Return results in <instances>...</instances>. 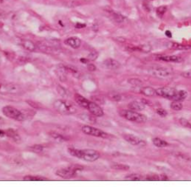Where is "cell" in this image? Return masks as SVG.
<instances>
[{
    "mask_svg": "<svg viewBox=\"0 0 191 187\" xmlns=\"http://www.w3.org/2000/svg\"><path fill=\"white\" fill-rule=\"evenodd\" d=\"M68 153L71 156L87 162H95L100 157V154L93 149H78L69 148Z\"/></svg>",
    "mask_w": 191,
    "mask_h": 187,
    "instance_id": "6da1fadb",
    "label": "cell"
},
{
    "mask_svg": "<svg viewBox=\"0 0 191 187\" xmlns=\"http://www.w3.org/2000/svg\"><path fill=\"white\" fill-rule=\"evenodd\" d=\"M54 108L63 115H72L77 112L75 106L72 102L64 99H57L53 104Z\"/></svg>",
    "mask_w": 191,
    "mask_h": 187,
    "instance_id": "7a4b0ae2",
    "label": "cell"
},
{
    "mask_svg": "<svg viewBox=\"0 0 191 187\" xmlns=\"http://www.w3.org/2000/svg\"><path fill=\"white\" fill-rule=\"evenodd\" d=\"M82 170H83V166L75 165V166L58 168L55 171V174L64 179H70V178H74L77 174V173Z\"/></svg>",
    "mask_w": 191,
    "mask_h": 187,
    "instance_id": "3957f363",
    "label": "cell"
},
{
    "mask_svg": "<svg viewBox=\"0 0 191 187\" xmlns=\"http://www.w3.org/2000/svg\"><path fill=\"white\" fill-rule=\"evenodd\" d=\"M121 116L128 121L138 123H143L146 122L147 118L145 115L139 113L137 111L131 110H123L119 112Z\"/></svg>",
    "mask_w": 191,
    "mask_h": 187,
    "instance_id": "277c9868",
    "label": "cell"
},
{
    "mask_svg": "<svg viewBox=\"0 0 191 187\" xmlns=\"http://www.w3.org/2000/svg\"><path fill=\"white\" fill-rule=\"evenodd\" d=\"M2 113L4 114L6 117L12 119L13 120L21 122V121H24L25 119H26L24 114H23L21 111L17 110V109L12 107V106L9 105L5 106V107H3L2 109Z\"/></svg>",
    "mask_w": 191,
    "mask_h": 187,
    "instance_id": "5b68a950",
    "label": "cell"
},
{
    "mask_svg": "<svg viewBox=\"0 0 191 187\" xmlns=\"http://www.w3.org/2000/svg\"><path fill=\"white\" fill-rule=\"evenodd\" d=\"M20 87L17 84L8 83L0 81V94L8 95V94H18L20 92Z\"/></svg>",
    "mask_w": 191,
    "mask_h": 187,
    "instance_id": "8992f818",
    "label": "cell"
},
{
    "mask_svg": "<svg viewBox=\"0 0 191 187\" xmlns=\"http://www.w3.org/2000/svg\"><path fill=\"white\" fill-rule=\"evenodd\" d=\"M82 131L84 134L87 135L96 136V137L102 138V139H107L109 137V135L102 130L96 128L92 127L90 125H84L82 127Z\"/></svg>",
    "mask_w": 191,
    "mask_h": 187,
    "instance_id": "52a82bcc",
    "label": "cell"
},
{
    "mask_svg": "<svg viewBox=\"0 0 191 187\" xmlns=\"http://www.w3.org/2000/svg\"><path fill=\"white\" fill-rule=\"evenodd\" d=\"M149 72L153 76L159 77V78H167V77H170L172 74L171 71L167 68L158 67V66L151 67L149 70Z\"/></svg>",
    "mask_w": 191,
    "mask_h": 187,
    "instance_id": "ba28073f",
    "label": "cell"
},
{
    "mask_svg": "<svg viewBox=\"0 0 191 187\" xmlns=\"http://www.w3.org/2000/svg\"><path fill=\"white\" fill-rule=\"evenodd\" d=\"M156 91V95L158 96L165 98V99H170L172 100L174 95H175L177 91L175 90V89L172 88V87H160L155 90Z\"/></svg>",
    "mask_w": 191,
    "mask_h": 187,
    "instance_id": "9c48e42d",
    "label": "cell"
},
{
    "mask_svg": "<svg viewBox=\"0 0 191 187\" xmlns=\"http://www.w3.org/2000/svg\"><path fill=\"white\" fill-rule=\"evenodd\" d=\"M123 138L125 139V140L133 146H139L140 147L146 146V142L142 140L138 136L133 135V134H125L123 136Z\"/></svg>",
    "mask_w": 191,
    "mask_h": 187,
    "instance_id": "30bf717a",
    "label": "cell"
},
{
    "mask_svg": "<svg viewBox=\"0 0 191 187\" xmlns=\"http://www.w3.org/2000/svg\"><path fill=\"white\" fill-rule=\"evenodd\" d=\"M87 109L92 115L97 116V117H101V116H104V111L101 108L100 106L98 105L95 102H90Z\"/></svg>",
    "mask_w": 191,
    "mask_h": 187,
    "instance_id": "8fae6325",
    "label": "cell"
},
{
    "mask_svg": "<svg viewBox=\"0 0 191 187\" xmlns=\"http://www.w3.org/2000/svg\"><path fill=\"white\" fill-rule=\"evenodd\" d=\"M64 43L72 49H79L82 44V40L76 37H71L64 40Z\"/></svg>",
    "mask_w": 191,
    "mask_h": 187,
    "instance_id": "7c38bea8",
    "label": "cell"
},
{
    "mask_svg": "<svg viewBox=\"0 0 191 187\" xmlns=\"http://www.w3.org/2000/svg\"><path fill=\"white\" fill-rule=\"evenodd\" d=\"M102 64L104 66L105 68L108 69V70H116V69L119 68V67H120V63L117 60L112 58H108L105 60L103 61Z\"/></svg>",
    "mask_w": 191,
    "mask_h": 187,
    "instance_id": "4fadbf2b",
    "label": "cell"
},
{
    "mask_svg": "<svg viewBox=\"0 0 191 187\" xmlns=\"http://www.w3.org/2000/svg\"><path fill=\"white\" fill-rule=\"evenodd\" d=\"M156 58L159 60H163L166 62H173L178 63L182 60V58L176 55H157Z\"/></svg>",
    "mask_w": 191,
    "mask_h": 187,
    "instance_id": "5bb4252c",
    "label": "cell"
},
{
    "mask_svg": "<svg viewBox=\"0 0 191 187\" xmlns=\"http://www.w3.org/2000/svg\"><path fill=\"white\" fill-rule=\"evenodd\" d=\"M20 45H21L23 49H25L27 51L29 52H35L37 50V48H38V46H37L33 42L28 40H21V41H20Z\"/></svg>",
    "mask_w": 191,
    "mask_h": 187,
    "instance_id": "9a60e30c",
    "label": "cell"
},
{
    "mask_svg": "<svg viewBox=\"0 0 191 187\" xmlns=\"http://www.w3.org/2000/svg\"><path fill=\"white\" fill-rule=\"evenodd\" d=\"M141 101V100H140ZM128 108L131 110L134 111H141L143 110L146 107V104L143 103V102H139V101H134V102H131V103L128 104Z\"/></svg>",
    "mask_w": 191,
    "mask_h": 187,
    "instance_id": "2e32d148",
    "label": "cell"
},
{
    "mask_svg": "<svg viewBox=\"0 0 191 187\" xmlns=\"http://www.w3.org/2000/svg\"><path fill=\"white\" fill-rule=\"evenodd\" d=\"M68 71L67 70V67L65 65H58L57 68V74L58 75L59 79L61 81L64 82L67 80V74Z\"/></svg>",
    "mask_w": 191,
    "mask_h": 187,
    "instance_id": "e0dca14e",
    "label": "cell"
},
{
    "mask_svg": "<svg viewBox=\"0 0 191 187\" xmlns=\"http://www.w3.org/2000/svg\"><path fill=\"white\" fill-rule=\"evenodd\" d=\"M6 136H8V137L11 138L13 141H14L15 142L19 143L21 141V137L19 135L17 132L15 130H13L12 128H9L6 131Z\"/></svg>",
    "mask_w": 191,
    "mask_h": 187,
    "instance_id": "ac0fdd59",
    "label": "cell"
},
{
    "mask_svg": "<svg viewBox=\"0 0 191 187\" xmlns=\"http://www.w3.org/2000/svg\"><path fill=\"white\" fill-rule=\"evenodd\" d=\"M74 99H75V102H76V103L79 104L80 107H83V108L87 109V106H88V104L90 102L89 100H87L86 98L82 96V95H79V94H75Z\"/></svg>",
    "mask_w": 191,
    "mask_h": 187,
    "instance_id": "d6986e66",
    "label": "cell"
},
{
    "mask_svg": "<svg viewBox=\"0 0 191 187\" xmlns=\"http://www.w3.org/2000/svg\"><path fill=\"white\" fill-rule=\"evenodd\" d=\"M49 134H50V136H51L52 139H55V140L57 142L61 143V142H66V141L68 140V139H67L66 136L61 135V134H59V133L55 132V131H52V132H50Z\"/></svg>",
    "mask_w": 191,
    "mask_h": 187,
    "instance_id": "ffe728a7",
    "label": "cell"
},
{
    "mask_svg": "<svg viewBox=\"0 0 191 187\" xmlns=\"http://www.w3.org/2000/svg\"><path fill=\"white\" fill-rule=\"evenodd\" d=\"M167 46L169 49H176V50H184L190 48L188 45H184L182 44H179L177 43H173V42H169L167 43Z\"/></svg>",
    "mask_w": 191,
    "mask_h": 187,
    "instance_id": "44dd1931",
    "label": "cell"
},
{
    "mask_svg": "<svg viewBox=\"0 0 191 187\" xmlns=\"http://www.w3.org/2000/svg\"><path fill=\"white\" fill-rule=\"evenodd\" d=\"M187 91H185L184 90H179V91H177L175 95H174L172 100L178 101V102H182V101L185 100L186 98H187Z\"/></svg>",
    "mask_w": 191,
    "mask_h": 187,
    "instance_id": "7402d4cb",
    "label": "cell"
},
{
    "mask_svg": "<svg viewBox=\"0 0 191 187\" xmlns=\"http://www.w3.org/2000/svg\"><path fill=\"white\" fill-rule=\"evenodd\" d=\"M142 94H143L146 96H154L156 95V91L154 88L151 87H144L140 90Z\"/></svg>",
    "mask_w": 191,
    "mask_h": 187,
    "instance_id": "603a6c76",
    "label": "cell"
},
{
    "mask_svg": "<svg viewBox=\"0 0 191 187\" xmlns=\"http://www.w3.org/2000/svg\"><path fill=\"white\" fill-rule=\"evenodd\" d=\"M131 49L133 50V51H140L144 52V53H149V52L152 51V46L149 44H143L140 45L139 46L132 47Z\"/></svg>",
    "mask_w": 191,
    "mask_h": 187,
    "instance_id": "cb8c5ba5",
    "label": "cell"
},
{
    "mask_svg": "<svg viewBox=\"0 0 191 187\" xmlns=\"http://www.w3.org/2000/svg\"><path fill=\"white\" fill-rule=\"evenodd\" d=\"M152 142L154 146H155L156 147L158 148H164L168 146V142H166V141L163 140V139H160V138H154L152 139Z\"/></svg>",
    "mask_w": 191,
    "mask_h": 187,
    "instance_id": "d4e9b609",
    "label": "cell"
},
{
    "mask_svg": "<svg viewBox=\"0 0 191 187\" xmlns=\"http://www.w3.org/2000/svg\"><path fill=\"white\" fill-rule=\"evenodd\" d=\"M47 178H43L40 176H32V175H27L23 178V181H46Z\"/></svg>",
    "mask_w": 191,
    "mask_h": 187,
    "instance_id": "484cf974",
    "label": "cell"
},
{
    "mask_svg": "<svg viewBox=\"0 0 191 187\" xmlns=\"http://www.w3.org/2000/svg\"><path fill=\"white\" fill-rule=\"evenodd\" d=\"M111 16L114 21L117 23H122L126 20V17L124 16L117 12H111Z\"/></svg>",
    "mask_w": 191,
    "mask_h": 187,
    "instance_id": "4316f807",
    "label": "cell"
},
{
    "mask_svg": "<svg viewBox=\"0 0 191 187\" xmlns=\"http://www.w3.org/2000/svg\"><path fill=\"white\" fill-rule=\"evenodd\" d=\"M125 179L127 180V181H142L143 180V177L142 175L138 174H128L127 176H126Z\"/></svg>",
    "mask_w": 191,
    "mask_h": 187,
    "instance_id": "83f0119b",
    "label": "cell"
},
{
    "mask_svg": "<svg viewBox=\"0 0 191 187\" xmlns=\"http://www.w3.org/2000/svg\"><path fill=\"white\" fill-rule=\"evenodd\" d=\"M170 107L174 110H181L182 108H183V104L181 102H178V101H173L171 104H170Z\"/></svg>",
    "mask_w": 191,
    "mask_h": 187,
    "instance_id": "f1b7e54d",
    "label": "cell"
},
{
    "mask_svg": "<svg viewBox=\"0 0 191 187\" xmlns=\"http://www.w3.org/2000/svg\"><path fill=\"white\" fill-rule=\"evenodd\" d=\"M57 91L59 93V95H61L63 97L69 96L68 95L70 94V92H69V91L67 90V89L64 88V87H62V86H61V85L57 86Z\"/></svg>",
    "mask_w": 191,
    "mask_h": 187,
    "instance_id": "f546056e",
    "label": "cell"
},
{
    "mask_svg": "<svg viewBox=\"0 0 191 187\" xmlns=\"http://www.w3.org/2000/svg\"><path fill=\"white\" fill-rule=\"evenodd\" d=\"M128 84H131V86H133V87H140V86L143 84V82H142L141 81L139 80V79H138V78L128 79Z\"/></svg>",
    "mask_w": 191,
    "mask_h": 187,
    "instance_id": "4dcf8cb0",
    "label": "cell"
},
{
    "mask_svg": "<svg viewBox=\"0 0 191 187\" xmlns=\"http://www.w3.org/2000/svg\"><path fill=\"white\" fill-rule=\"evenodd\" d=\"M167 6H165V5L160 6V7H158V8H157L156 13H157V15H158V17L161 18L162 16L164 15V13L167 12Z\"/></svg>",
    "mask_w": 191,
    "mask_h": 187,
    "instance_id": "1f68e13d",
    "label": "cell"
},
{
    "mask_svg": "<svg viewBox=\"0 0 191 187\" xmlns=\"http://www.w3.org/2000/svg\"><path fill=\"white\" fill-rule=\"evenodd\" d=\"M111 168H112L113 169L120 170V171H127V170L129 169V166H127V165H123V164L113 165V166H111Z\"/></svg>",
    "mask_w": 191,
    "mask_h": 187,
    "instance_id": "d6a6232c",
    "label": "cell"
},
{
    "mask_svg": "<svg viewBox=\"0 0 191 187\" xmlns=\"http://www.w3.org/2000/svg\"><path fill=\"white\" fill-rule=\"evenodd\" d=\"M30 149L35 153H41L44 150V147L42 145H34Z\"/></svg>",
    "mask_w": 191,
    "mask_h": 187,
    "instance_id": "836d02e7",
    "label": "cell"
},
{
    "mask_svg": "<svg viewBox=\"0 0 191 187\" xmlns=\"http://www.w3.org/2000/svg\"><path fill=\"white\" fill-rule=\"evenodd\" d=\"M179 122H180V124H182L183 127L191 128V123L189 122L187 119H185V118H181V119H179Z\"/></svg>",
    "mask_w": 191,
    "mask_h": 187,
    "instance_id": "e575fe53",
    "label": "cell"
},
{
    "mask_svg": "<svg viewBox=\"0 0 191 187\" xmlns=\"http://www.w3.org/2000/svg\"><path fill=\"white\" fill-rule=\"evenodd\" d=\"M146 181H160V176L157 174H149L146 177Z\"/></svg>",
    "mask_w": 191,
    "mask_h": 187,
    "instance_id": "d590c367",
    "label": "cell"
},
{
    "mask_svg": "<svg viewBox=\"0 0 191 187\" xmlns=\"http://www.w3.org/2000/svg\"><path fill=\"white\" fill-rule=\"evenodd\" d=\"M109 97L111 100L114 101V102H120L122 100V96L120 95H119V94L116 93L111 94V95H109Z\"/></svg>",
    "mask_w": 191,
    "mask_h": 187,
    "instance_id": "8d00e7d4",
    "label": "cell"
},
{
    "mask_svg": "<svg viewBox=\"0 0 191 187\" xmlns=\"http://www.w3.org/2000/svg\"><path fill=\"white\" fill-rule=\"evenodd\" d=\"M156 113L158 115L161 116V117H165L167 115V112L163 108H158L156 110Z\"/></svg>",
    "mask_w": 191,
    "mask_h": 187,
    "instance_id": "74e56055",
    "label": "cell"
},
{
    "mask_svg": "<svg viewBox=\"0 0 191 187\" xmlns=\"http://www.w3.org/2000/svg\"><path fill=\"white\" fill-rule=\"evenodd\" d=\"M97 58H98V53L96 52H90L88 55L89 60H95Z\"/></svg>",
    "mask_w": 191,
    "mask_h": 187,
    "instance_id": "f35d334b",
    "label": "cell"
},
{
    "mask_svg": "<svg viewBox=\"0 0 191 187\" xmlns=\"http://www.w3.org/2000/svg\"><path fill=\"white\" fill-rule=\"evenodd\" d=\"M143 8H144V9L146 10V11H151L150 5H149V2L147 1V0H145V1L143 2Z\"/></svg>",
    "mask_w": 191,
    "mask_h": 187,
    "instance_id": "ab89813d",
    "label": "cell"
},
{
    "mask_svg": "<svg viewBox=\"0 0 191 187\" xmlns=\"http://www.w3.org/2000/svg\"><path fill=\"white\" fill-rule=\"evenodd\" d=\"M182 75L184 77H187V78H190V77H191V71L183 72L182 73Z\"/></svg>",
    "mask_w": 191,
    "mask_h": 187,
    "instance_id": "60d3db41",
    "label": "cell"
},
{
    "mask_svg": "<svg viewBox=\"0 0 191 187\" xmlns=\"http://www.w3.org/2000/svg\"><path fill=\"white\" fill-rule=\"evenodd\" d=\"M96 66L94 64H92V63H90V64L87 65V70L90 72H94L96 70Z\"/></svg>",
    "mask_w": 191,
    "mask_h": 187,
    "instance_id": "b9f144b4",
    "label": "cell"
},
{
    "mask_svg": "<svg viewBox=\"0 0 191 187\" xmlns=\"http://www.w3.org/2000/svg\"><path fill=\"white\" fill-rule=\"evenodd\" d=\"M167 180H168V178L166 175L162 174L160 176V181H167Z\"/></svg>",
    "mask_w": 191,
    "mask_h": 187,
    "instance_id": "7bdbcfd3",
    "label": "cell"
},
{
    "mask_svg": "<svg viewBox=\"0 0 191 187\" xmlns=\"http://www.w3.org/2000/svg\"><path fill=\"white\" fill-rule=\"evenodd\" d=\"M4 136H6V131L0 130V137H3Z\"/></svg>",
    "mask_w": 191,
    "mask_h": 187,
    "instance_id": "ee69618b",
    "label": "cell"
},
{
    "mask_svg": "<svg viewBox=\"0 0 191 187\" xmlns=\"http://www.w3.org/2000/svg\"><path fill=\"white\" fill-rule=\"evenodd\" d=\"M75 27H76V28H84V27H85V25L82 24V23H77Z\"/></svg>",
    "mask_w": 191,
    "mask_h": 187,
    "instance_id": "f6af8a7d",
    "label": "cell"
},
{
    "mask_svg": "<svg viewBox=\"0 0 191 187\" xmlns=\"http://www.w3.org/2000/svg\"><path fill=\"white\" fill-rule=\"evenodd\" d=\"M166 35H167V36H168L169 38H171V37H172V34H171V32H170V31H166Z\"/></svg>",
    "mask_w": 191,
    "mask_h": 187,
    "instance_id": "bcb514c9",
    "label": "cell"
},
{
    "mask_svg": "<svg viewBox=\"0 0 191 187\" xmlns=\"http://www.w3.org/2000/svg\"><path fill=\"white\" fill-rule=\"evenodd\" d=\"M89 60H87V59H84V58H82L80 59V61L82 62V63H87L88 62Z\"/></svg>",
    "mask_w": 191,
    "mask_h": 187,
    "instance_id": "7dc6e473",
    "label": "cell"
},
{
    "mask_svg": "<svg viewBox=\"0 0 191 187\" xmlns=\"http://www.w3.org/2000/svg\"><path fill=\"white\" fill-rule=\"evenodd\" d=\"M3 26V24L2 23H0V27H2Z\"/></svg>",
    "mask_w": 191,
    "mask_h": 187,
    "instance_id": "c3c4849f",
    "label": "cell"
},
{
    "mask_svg": "<svg viewBox=\"0 0 191 187\" xmlns=\"http://www.w3.org/2000/svg\"><path fill=\"white\" fill-rule=\"evenodd\" d=\"M2 2V0H0V2Z\"/></svg>",
    "mask_w": 191,
    "mask_h": 187,
    "instance_id": "681fc988",
    "label": "cell"
}]
</instances>
